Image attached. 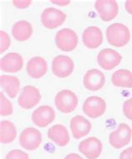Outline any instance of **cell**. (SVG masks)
<instances>
[{"label": "cell", "mask_w": 132, "mask_h": 159, "mask_svg": "<svg viewBox=\"0 0 132 159\" xmlns=\"http://www.w3.org/2000/svg\"><path fill=\"white\" fill-rule=\"evenodd\" d=\"M120 159H132V147L122 152L120 155Z\"/></svg>", "instance_id": "obj_29"}, {"label": "cell", "mask_w": 132, "mask_h": 159, "mask_svg": "<svg viewBox=\"0 0 132 159\" xmlns=\"http://www.w3.org/2000/svg\"><path fill=\"white\" fill-rule=\"evenodd\" d=\"M13 113V106L11 102L6 98L3 92H0V114L1 116L11 115Z\"/></svg>", "instance_id": "obj_24"}, {"label": "cell", "mask_w": 132, "mask_h": 159, "mask_svg": "<svg viewBox=\"0 0 132 159\" xmlns=\"http://www.w3.org/2000/svg\"><path fill=\"white\" fill-rule=\"evenodd\" d=\"M103 146L100 141L95 137H89L79 144V151L88 159H96L101 154Z\"/></svg>", "instance_id": "obj_12"}, {"label": "cell", "mask_w": 132, "mask_h": 159, "mask_svg": "<svg viewBox=\"0 0 132 159\" xmlns=\"http://www.w3.org/2000/svg\"><path fill=\"white\" fill-rule=\"evenodd\" d=\"M41 95L38 88L33 85H26L23 88L18 99V103L23 109L29 110L35 107L40 102Z\"/></svg>", "instance_id": "obj_7"}, {"label": "cell", "mask_w": 132, "mask_h": 159, "mask_svg": "<svg viewBox=\"0 0 132 159\" xmlns=\"http://www.w3.org/2000/svg\"><path fill=\"white\" fill-rule=\"evenodd\" d=\"M66 19V14L63 11L55 8H47L41 14V22L44 27L49 30H54L64 24Z\"/></svg>", "instance_id": "obj_8"}, {"label": "cell", "mask_w": 132, "mask_h": 159, "mask_svg": "<svg viewBox=\"0 0 132 159\" xmlns=\"http://www.w3.org/2000/svg\"><path fill=\"white\" fill-rule=\"evenodd\" d=\"M32 1L30 0H26V1H13V3L15 7L19 8H25L30 5Z\"/></svg>", "instance_id": "obj_28"}, {"label": "cell", "mask_w": 132, "mask_h": 159, "mask_svg": "<svg viewBox=\"0 0 132 159\" xmlns=\"http://www.w3.org/2000/svg\"><path fill=\"white\" fill-rule=\"evenodd\" d=\"M17 137V130L14 124L4 120L0 122V142L3 144L13 143Z\"/></svg>", "instance_id": "obj_22"}, {"label": "cell", "mask_w": 132, "mask_h": 159, "mask_svg": "<svg viewBox=\"0 0 132 159\" xmlns=\"http://www.w3.org/2000/svg\"><path fill=\"white\" fill-rule=\"evenodd\" d=\"M20 144L28 151H33L39 148L42 143V134L33 127L25 128L20 136Z\"/></svg>", "instance_id": "obj_4"}, {"label": "cell", "mask_w": 132, "mask_h": 159, "mask_svg": "<svg viewBox=\"0 0 132 159\" xmlns=\"http://www.w3.org/2000/svg\"><path fill=\"white\" fill-rule=\"evenodd\" d=\"M105 83V75L97 69H91L84 75L83 84L90 91H97L103 88Z\"/></svg>", "instance_id": "obj_13"}, {"label": "cell", "mask_w": 132, "mask_h": 159, "mask_svg": "<svg viewBox=\"0 0 132 159\" xmlns=\"http://www.w3.org/2000/svg\"><path fill=\"white\" fill-rule=\"evenodd\" d=\"M106 39L109 44L115 47H123L130 40V32L126 25L115 23L106 30Z\"/></svg>", "instance_id": "obj_1"}, {"label": "cell", "mask_w": 132, "mask_h": 159, "mask_svg": "<svg viewBox=\"0 0 132 159\" xmlns=\"http://www.w3.org/2000/svg\"><path fill=\"white\" fill-rule=\"evenodd\" d=\"M0 41H1V43H0V48H1L0 49V53L3 54L9 48L10 44H11L9 35L6 33L5 31H0Z\"/></svg>", "instance_id": "obj_25"}, {"label": "cell", "mask_w": 132, "mask_h": 159, "mask_svg": "<svg viewBox=\"0 0 132 159\" xmlns=\"http://www.w3.org/2000/svg\"><path fill=\"white\" fill-rule=\"evenodd\" d=\"M5 159H29V155L24 152L19 150V149H14V150L8 152L6 155Z\"/></svg>", "instance_id": "obj_26"}, {"label": "cell", "mask_w": 132, "mask_h": 159, "mask_svg": "<svg viewBox=\"0 0 132 159\" xmlns=\"http://www.w3.org/2000/svg\"><path fill=\"white\" fill-rule=\"evenodd\" d=\"M72 134L74 139H80L88 135L92 128V125L86 118L82 116H75L69 122Z\"/></svg>", "instance_id": "obj_16"}, {"label": "cell", "mask_w": 132, "mask_h": 159, "mask_svg": "<svg viewBox=\"0 0 132 159\" xmlns=\"http://www.w3.org/2000/svg\"><path fill=\"white\" fill-rule=\"evenodd\" d=\"M122 57L116 50L112 49H104L97 55V62L102 69L111 70L121 63Z\"/></svg>", "instance_id": "obj_10"}, {"label": "cell", "mask_w": 132, "mask_h": 159, "mask_svg": "<svg viewBox=\"0 0 132 159\" xmlns=\"http://www.w3.org/2000/svg\"><path fill=\"white\" fill-rule=\"evenodd\" d=\"M125 8L127 13L132 15V0H128L125 3Z\"/></svg>", "instance_id": "obj_30"}, {"label": "cell", "mask_w": 132, "mask_h": 159, "mask_svg": "<svg viewBox=\"0 0 132 159\" xmlns=\"http://www.w3.org/2000/svg\"><path fill=\"white\" fill-rule=\"evenodd\" d=\"M28 75L33 79H40L48 70V65L44 58L35 56L28 61L26 66Z\"/></svg>", "instance_id": "obj_18"}, {"label": "cell", "mask_w": 132, "mask_h": 159, "mask_svg": "<svg viewBox=\"0 0 132 159\" xmlns=\"http://www.w3.org/2000/svg\"><path fill=\"white\" fill-rule=\"evenodd\" d=\"M55 111L50 106H41L32 113V121L36 126L45 127L54 121Z\"/></svg>", "instance_id": "obj_14"}, {"label": "cell", "mask_w": 132, "mask_h": 159, "mask_svg": "<svg viewBox=\"0 0 132 159\" xmlns=\"http://www.w3.org/2000/svg\"><path fill=\"white\" fill-rule=\"evenodd\" d=\"M74 62L67 55H57L53 59L51 70L53 74L59 78L69 76L74 70Z\"/></svg>", "instance_id": "obj_6"}, {"label": "cell", "mask_w": 132, "mask_h": 159, "mask_svg": "<svg viewBox=\"0 0 132 159\" xmlns=\"http://www.w3.org/2000/svg\"><path fill=\"white\" fill-rule=\"evenodd\" d=\"M24 66V60L20 54L16 52L8 53L1 58V70L7 73H16L21 70Z\"/></svg>", "instance_id": "obj_15"}, {"label": "cell", "mask_w": 132, "mask_h": 159, "mask_svg": "<svg viewBox=\"0 0 132 159\" xmlns=\"http://www.w3.org/2000/svg\"><path fill=\"white\" fill-rule=\"evenodd\" d=\"M33 34V27L29 21L20 20L13 25L12 35L18 41L28 40Z\"/></svg>", "instance_id": "obj_20"}, {"label": "cell", "mask_w": 132, "mask_h": 159, "mask_svg": "<svg viewBox=\"0 0 132 159\" xmlns=\"http://www.w3.org/2000/svg\"><path fill=\"white\" fill-rule=\"evenodd\" d=\"M51 3H55V4H58L59 6H66V5H69V3H70V1H51Z\"/></svg>", "instance_id": "obj_32"}, {"label": "cell", "mask_w": 132, "mask_h": 159, "mask_svg": "<svg viewBox=\"0 0 132 159\" xmlns=\"http://www.w3.org/2000/svg\"><path fill=\"white\" fill-rule=\"evenodd\" d=\"M111 82L116 87L132 88V73L129 70L120 69L113 73Z\"/></svg>", "instance_id": "obj_23"}, {"label": "cell", "mask_w": 132, "mask_h": 159, "mask_svg": "<svg viewBox=\"0 0 132 159\" xmlns=\"http://www.w3.org/2000/svg\"><path fill=\"white\" fill-rule=\"evenodd\" d=\"M55 103V107L60 112L70 113L77 107L79 99L74 92L65 89L56 94Z\"/></svg>", "instance_id": "obj_2"}, {"label": "cell", "mask_w": 132, "mask_h": 159, "mask_svg": "<svg viewBox=\"0 0 132 159\" xmlns=\"http://www.w3.org/2000/svg\"><path fill=\"white\" fill-rule=\"evenodd\" d=\"M0 84L10 98L16 97L20 87V82L17 77L3 75L0 76Z\"/></svg>", "instance_id": "obj_21"}, {"label": "cell", "mask_w": 132, "mask_h": 159, "mask_svg": "<svg viewBox=\"0 0 132 159\" xmlns=\"http://www.w3.org/2000/svg\"><path fill=\"white\" fill-rule=\"evenodd\" d=\"M95 7L99 18L105 22L113 20L119 13L118 3L114 0H98L95 3Z\"/></svg>", "instance_id": "obj_11"}, {"label": "cell", "mask_w": 132, "mask_h": 159, "mask_svg": "<svg viewBox=\"0 0 132 159\" xmlns=\"http://www.w3.org/2000/svg\"><path fill=\"white\" fill-rule=\"evenodd\" d=\"M64 159H83L77 153H70L68 154Z\"/></svg>", "instance_id": "obj_31"}, {"label": "cell", "mask_w": 132, "mask_h": 159, "mask_svg": "<svg viewBox=\"0 0 132 159\" xmlns=\"http://www.w3.org/2000/svg\"><path fill=\"white\" fill-rule=\"evenodd\" d=\"M47 136L59 147H64L69 143V134L65 126L57 124L48 130Z\"/></svg>", "instance_id": "obj_19"}, {"label": "cell", "mask_w": 132, "mask_h": 159, "mask_svg": "<svg viewBox=\"0 0 132 159\" xmlns=\"http://www.w3.org/2000/svg\"><path fill=\"white\" fill-rule=\"evenodd\" d=\"M123 113L125 116L132 121V97L126 100L123 104Z\"/></svg>", "instance_id": "obj_27"}, {"label": "cell", "mask_w": 132, "mask_h": 159, "mask_svg": "<svg viewBox=\"0 0 132 159\" xmlns=\"http://www.w3.org/2000/svg\"><path fill=\"white\" fill-rule=\"evenodd\" d=\"M132 136V130L127 124L121 123L118 128L109 136V143L113 148H122L129 144Z\"/></svg>", "instance_id": "obj_5"}, {"label": "cell", "mask_w": 132, "mask_h": 159, "mask_svg": "<svg viewBox=\"0 0 132 159\" xmlns=\"http://www.w3.org/2000/svg\"><path fill=\"white\" fill-rule=\"evenodd\" d=\"M55 43L57 47L62 51L69 52L77 47L79 39L77 34L73 30L69 28H64L56 34Z\"/></svg>", "instance_id": "obj_3"}, {"label": "cell", "mask_w": 132, "mask_h": 159, "mask_svg": "<svg viewBox=\"0 0 132 159\" xmlns=\"http://www.w3.org/2000/svg\"><path fill=\"white\" fill-rule=\"evenodd\" d=\"M82 40L85 46L89 49H96L103 42V34L101 30L96 26H90L84 30Z\"/></svg>", "instance_id": "obj_17"}, {"label": "cell", "mask_w": 132, "mask_h": 159, "mask_svg": "<svg viewBox=\"0 0 132 159\" xmlns=\"http://www.w3.org/2000/svg\"><path fill=\"white\" fill-rule=\"evenodd\" d=\"M106 110V102L99 96H90L83 104V111L89 117L95 119L101 116Z\"/></svg>", "instance_id": "obj_9"}]
</instances>
